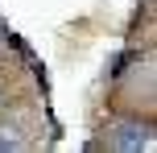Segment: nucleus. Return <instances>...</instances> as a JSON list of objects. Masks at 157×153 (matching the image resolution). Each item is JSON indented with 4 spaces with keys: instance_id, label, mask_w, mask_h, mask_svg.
Masks as SVG:
<instances>
[{
    "instance_id": "obj_1",
    "label": "nucleus",
    "mask_w": 157,
    "mask_h": 153,
    "mask_svg": "<svg viewBox=\"0 0 157 153\" xmlns=\"http://www.w3.org/2000/svg\"><path fill=\"white\" fill-rule=\"evenodd\" d=\"M108 145H112V149H149L153 137H149L145 124H116L112 137H108Z\"/></svg>"
},
{
    "instance_id": "obj_2",
    "label": "nucleus",
    "mask_w": 157,
    "mask_h": 153,
    "mask_svg": "<svg viewBox=\"0 0 157 153\" xmlns=\"http://www.w3.org/2000/svg\"><path fill=\"white\" fill-rule=\"evenodd\" d=\"M17 145H21V137L13 128H0V149H17Z\"/></svg>"
}]
</instances>
